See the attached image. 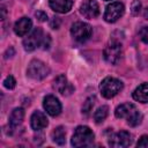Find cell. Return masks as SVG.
Masks as SVG:
<instances>
[{
  "mask_svg": "<svg viewBox=\"0 0 148 148\" xmlns=\"http://www.w3.org/2000/svg\"><path fill=\"white\" fill-rule=\"evenodd\" d=\"M94 133L88 126H79L73 133L72 146L74 147H87L90 146L94 141Z\"/></svg>",
  "mask_w": 148,
  "mask_h": 148,
  "instance_id": "1",
  "label": "cell"
},
{
  "mask_svg": "<svg viewBox=\"0 0 148 148\" xmlns=\"http://www.w3.org/2000/svg\"><path fill=\"white\" fill-rule=\"evenodd\" d=\"M123 89V82L116 77L108 76L104 80H102L99 84V90L101 94L105 98H112L114 97L120 90Z\"/></svg>",
  "mask_w": 148,
  "mask_h": 148,
  "instance_id": "2",
  "label": "cell"
},
{
  "mask_svg": "<svg viewBox=\"0 0 148 148\" xmlns=\"http://www.w3.org/2000/svg\"><path fill=\"white\" fill-rule=\"evenodd\" d=\"M49 73L50 68L46 66V64H44L40 60L34 59L28 65L27 75L32 80H43L49 75Z\"/></svg>",
  "mask_w": 148,
  "mask_h": 148,
  "instance_id": "3",
  "label": "cell"
},
{
  "mask_svg": "<svg viewBox=\"0 0 148 148\" xmlns=\"http://www.w3.org/2000/svg\"><path fill=\"white\" fill-rule=\"evenodd\" d=\"M91 34H92V28L86 22H75L71 28L72 37L79 43H83L87 39H89Z\"/></svg>",
  "mask_w": 148,
  "mask_h": 148,
  "instance_id": "4",
  "label": "cell"
},
{
  "mask_svg": "<svg viewBox=\"0 0 148 148\" xmlns=\"http://www.w3.org/2000/svg\"><path fill=\"white\" fill-rule=\"evenodd\" d=\"M103 56L108 62L112 65L117 64L121 58V44L117 40H110L104 49Z\"/></svg>",
  "mask_w": 148,
  "mask_h": 148,
  "instance_id": "5",
  "label": "cell"
},
{
  "mask_svg": "<svg viewBox=\"0 0 148 148\" xmlns=\"http://www.w3.org/2000/svg\"><path fill=\"white\" fill-rule=\"evenodd\" d=\"M44 35H43V30L40 28H36L34 29L24 39H23V46L24 50L28 52H31L34 50H36L39 45H42Z\"/></svg>",
  "mask_w": 148,
  "mask_h": 148,
  "instance_id": "6",
  "label": "cell"
},
{
  "mask_svg": "<svg viewBox=\"0 0 148 148\" xmlns=\"http://www.w3.org/2000/svg\"><path fill=\"white\" fill-rule=\"evenodd\" d=\"M125 12V7L121 2H111L110 5L106 6L105 8V13H104V20L109 23H113L116 21H118Z\"/></svg>",
  "mask_w": 148,
  "mask_h": 148,
  "instance_id": "7",
  "label": "cell"
},
{
  "mask_svg": "<svg viewBox=\"0 0 148 148\" xmlns=\"http://www.w3.org/2000/svg\"><path fill=\"white\" fill-rule=\"evenodd\" d=\"M132 134H130L126 131H120L118 133H114L112 136H110L109 145L114 148H123V147H128L132 143Z\"/></svg>",
  "mask_w": 148,
  "mask_h": 148,
  "instance_id": "8",
  "label": "cell"
},
{
  "mask_svg": "<svg viewBox=\"0 0 148 148\" xmlns=\"http://www.w3.org/2000/svg\"><path fill=\"white\" fill-rule=\"evenodd\" d=\"M43 106L45 109V111L52 116V117H57L58 114H60L61 112V103L59 102V99L53 96V95H47L44 98L43 102Z\"/></svg>",
  "mask_w": 148,
  "mask_h": 148,
  "instance_id": "9",
  "label": "cell"
},
{
  "mask_svg": "<svg viewBox=\"0 0 148 148\" xmlns=\"http://www.w3.org/2000/svg\"><path fill=\"white\" fill-rule=\"evenodd\" d=\"M80 12L87 18H96L99 15V6L96 0H86L81 3Z\"/></svg>",
  "mask_w": 148,
  "mask_h": 148,
  "instance_id": "10",
  "label": "cell"
},
{
  "mask_svg": "<svg viewBox=\"0 0 148 148\" xmlns=\"http://www.w3.org/2000/svg\"><path fill=\"white\" fill-rule=\"evenodd\" d=\"M53 88L58 92H60L62 95H68V94H71L73 91V87L69 84V82L67 81V77L64 74H60V75H58L54 79V81H53Z\"/></svg>",
  "mask_w": 148,
  "mask_h": 148,
  "instance_id": "11",
  "label": "cell"
},
{
  "mask_svg": "<svg viewBox=\"0 0 148 148\" xmlns=\"http://www.w3.org/2000/svg\"><path fill=\"white\" fill-rule=\"evenodd\" d=\"M30 125H31V128H32V130H35V131H40V130L45 128V127L49 125V121H47L46 116H45L43 112H40V111H35V112L31 114Z\"/></svg>",
  "mask_w": 148,
  "mask_h": 148,
  "instance_id": "12",
  "label": "cell"
},
{
  "mask_svg": "<svg viewBox=\"0 0 148 148\" xmlns=\"http://www.w3.org/2000/svg\"><path fill=\"white\" fill-rule=\"evenodd\" d=\"M49 5L52 10L65 14L72 9L73 1L72 0H49Z\"/></svg>",
  "mask_w": 148,
  "mask_h": 148,
  "instance_id": "13",
  "label": "cell"
},
{
  "mask_svg": "<svg viewBox=\"0 0 148 148\" xmlns=\"http://www.w3.org/2000/svg\"><path fill=\"white\" fill-rule=\"evenodd\" d=\"M31 27H32V22H31V20H30L29 17H21V18L15 23V25H14V31H15V34H16L17 36L23 37V36H25V35L30 31Z\"/></svg>",
  "mask_w": 148,
  "mask_h": 148,
  "instance_id": "14",
  "label": "cell"
},
{
  "mask_svg": "<svg viewBox=\"0 0 148 148\" xmlns=\"http://www.w3.org/2000/svg\"><path fill=\"white\" fill-rule=\"evenodd\" d=\"M134 111H136V108L134 104L132 103H124V104H120L119 106H117L116 111H114V114L117 118H128Z\"/></svg>",
  "mask_w": 148,
  "mask_h": 148,
  "instance_id": "15",
  "label": "cell"
},
{
  "mask_svg": "<svg viewBox=\"0 0 148 148\" xmlns=\"http://www.w3.org/2000/svg\"><path fill=\"white\" fill-rule=\"evenodd\" d=\"M133 98L140 103H148V83L140 84L133 91Z\"/></svg>",
  "mask_w": 148,
  "mask_h": 148,
  "instance_id": "16",
  "label": "cell"
},
{
  "mask_svg": "<svg viewBox=\"0 0 148 148\" xmlns=\"http://www.w3.org/2000/svg\"><path fill=\"white\" fill-rule=\"evenodd\" d=\"M24 118V110L22 108H15L9 116V125L12 127L18 126Z\"/></svg>",
  "mask_w": 148,
  "mask_h": 148,
  "instance_id": "17",
  "label": "cell"
},
{
  "mask_svg": "<svg viewBox=\"0 0 148 148\" xmlns=\"http://www.w3.org/2000/svg\"><path fill=\"white\" fill-rule=\"evenodd\" d=\"M52 140L57 143V145H64L66 142V132L65 128L62 126H58L53 130L52 132Z\"/></svg>",
  "mask_w": 148,
  "mask_h": 148,
  "instance_id": "18",
  "label": "cell"
},
{
  "mask_svg": "<svg viewBox=\"0 0 148 148\" xmlns=\"http://www.w3.org/2000/svg\"><path fill=\"white\" fill-rule=\"evenodd\" d=\"M109 113V108L106 105H102L99 106L95 112H94V120L96 124H101L104 121V119L108 117Z\"/></svg>",
  "mask_w": 148,
  "mask_h": 148,
  "instance_id": "19",
  "label": "cell"
},
{
  "mask_svg": "<svg viewBox=\"0 0 148 148\" xmlns=\"http://www.w3.org/2000/svg\"><path fill=\"white\" fill-rule=\"evenodd\" d=\"M141 120H142V114L136 110V111H134V112L127 118V124H128L130 126H132V127H135V126H138L139 124H141Z\"/></svg>",
  "mask_w": 148,
  "mask_h": 148,
  "instance_id": "20",
  "label": "cell"
},
{
  "mask_svg": "<svg viewBox=\"0 0 148 148\" xmlns=\"http://www.w3.org/2000/svg\"><path fill=\"white\" fill-rule=\"evenodd\" d=\"M95 104V97L94 96H90L86 99V102L83 103V106H82V113L84 116H89L90 112L92 111V106Z\"/></svg>",
  "mask_w": 148,
  "mask_h": 148,
  "instance_id": "21",
  "label": "cell"
},
{
  "mask_svg": "<svg viewBox=\"0 0 148 148\" xmlns=\"http://www.w3.org/2000/svg\"><path fill=\"white\" fill-rule=\"evenodd\" d=\"M3 86H5L7 89H14L15 86H16V80L14 79V76L8 75V76L5 79V81H3Z\"/></svg>",
  "mask_w": 148,
  "mask_h": 148,
  "instance_id": "22",
  "label": "cell"
},
{
  "mask_svg": "<svg viewBox=\"0 0 148 148\" xmlns=\"http://www.w3.org/2000/svg\"><path fill=\"white\" fill-rule=\"evenodd\" d=\"M139 35H140L141 40H142L143 43L148 44V27H143V28L140 30Z\"/></svg>",
  "mask_w": 148,
  "mask_h": 148,
  "instance_id": "23",
  "label": "cell"
},
{
  "mask_svg": "<svg viewBox=\"0 0 148 148\" xmlns=\"http://www.w3.org/2000/svg\"><path fill=\"white\" fill-rule=\"evenodd\" d=\"M140 8H141V2H140L139 0H134L133 3H132V7H131L132 14H133V15H138L139 12H140Z\"/></svg>",
  "mask_w": 148,
  "mask_h": 148,
  "instance_id": "24",
  "label": "cell"
},
{
  "mask_svg": "<svg viewBox=\"0 0 148 148\" xmlns=\"http://www.w3.org/2000/svg\"><path fill=\"white\" fill-rule=\"evenodd\" d=\"M138 147H143V148H148V135H142L138 143H136Z\"/></svg>",
  "mask_w": 148,
  "mask_h": 148,
  "instance_id": "25",
  "label": "cell"
},
{
  "mask_svg": "<svg viewBox=\"0 0 148 148\" xmlns=\"http://www.w3.org/2000/svg\"><path fill=\"white\" fill-rule=\"evenodd\" d=\"M50 44H51V38H50V36H49V35L44 36L43 42H42V46H43V49H44V50H47V49L50 47Z\"/></svg>",
  "mask_w": 148,
  "mask_h": 148,
  "instance_id": "26",
  "label": "cell"
},
{
  "mask_svg": "<svg viewBox=\"0 0 148 148\" xmlns=\"http://www.w3.org/2000/svg\"><path fill=\"white\" fill-rule=\"evenodd\" d=\"M36 17L40 21V22H45V21H47V15L45 14V13H43V12H36Z\"/></svg>",
  "mask_w": 148,
  "mask_h": 148,
  "instance_id": "27",
  "label": "cell"
},
{
  "mask_svg": "<svg viewBox=\"0 0 148 148\" xmlns=\"http://www.w3.org/2000/svg\"><path fill=\"white\" fill-rule=\"evenodd\" d=\"M0 10H1V20H5V15H6V9H5V7L2 6Z\"/></svg>",
  "mask_w": 148,
  "mask_h": 148,
  "instance_id": "28",
  "label": "cell"
},
{
  "mask_svg": "<svg viewBox=\"0 0 148 148\" xmlns=\"http://www.w3.org/2000/svg\"><path fill=\"white\" fill-rule=\"evenodd\" d=\"M143 16H145V18L148 20V7L145 9V12H143Z\"/></svg>",
  "mask_w": 148,
  "mask_h": 148,
  "instance_id": "29",
  "label": "cell"
},
{
  "mask_svg": "<svg viewBox=\"0 0 148 148\" xmlns=\"http://www.w3.org/2000/svg\"><path fill=\"white\" fill-rule=\"evenodd\" d=\"M105 1H109V0H105Z\"/></svg>",
  "mask_w": 148,
  "mask_h": 148,
  "instance_id": "30",
  "label": "cell"
}]
</instances>
